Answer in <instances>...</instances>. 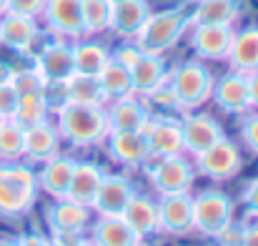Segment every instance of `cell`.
<instances>
[{
    "label": "cell",
    "mask_w": 258,
    "mask_h": 246,
    "mask_svg": "<svg viewBox=\"0 0 258 246\" xmlns=\"http://www.w3.org/2000/svg\"><path fill=\"white\" fill-rule=\"evenodd\" d=\"M76 164H78L76 159L60 156V154L48 159V161H43V168L35 173L38 188H43L53 199H66L71 178H73V171H76Z\"/></svg>",
    "instance_id": "obj_21"
},
{
    "label": "cell",
    "mask_w": 258,
    "mask_h": 246,
    "mask_svg": "<svg viewBox=\"0 0 258 246\" xmlns=\"http://www.w3.org/2000/svg\"><path fill=\"white\" fill-rule=\"evenodd\" d=\"M146 173L151 186L161 196L171 193H188L196 181V168L193 164L180 154V156H163V159H148L146 161Z\"/></svg>",
    "instance_id": "obj_5"
},
{
    "label": "cell",
    "mask_w": 258,
    "mask_h": 246,
    "mask_svg": "<svg viewBox=\"0 0 258 246\" xmlns=\"http://www.w3.org/2000/svg\"><path fill=\"white\" fill-rule=\"evenodd\" d=\"M241 138H243L246 149L258 156V113H251V116L243 118V123H241Z\"/></svg>",
    "instance_id": "obj_37"
},
{
    "label": "cell",
    "mask_w": 258,
    "mask_h": 246,
    "mask_svg": "<svg viewBox=\"0 0 258 246\" xmlns=\"http://www.w3.org/2000/svg\"><path fill=\"white\" fill-rule=\"evenodd\" d=\"M233 221V201L223 191H201L193 199V231L216 239Z\"/></svg>",
    "instance_id": "obj_6"
},
{
    "label": "cell",
    "mask_w": 258,
    "mask_h": 246,
    "mask_svg": "<svg viewBox=\"0 0 258 246\" xmlns=\"http://www.w3.org/2000/svg\"><path fill=\"white\" fill-rule=\"evenodd\" d=\"M168 81V63L161 56L143 53L141 61L131 68V85L136 95H151Z\"/></svg>",
    "instance_id": "obj_22"
},
{
    "label": "cell",
    "mask_w": 258,
    "mask_h": 246,
    "mask_svg": "<svg viewBox=\"0 0 258 246\" xmlns=\"http://www.w3.org/2000/svg\"><path fill=\"white\" fill-rule=\"evenodd\" d=\"M136 196V186L120 176V173H105L100 181V188L90 204V209L98 216H120L128 206V201Z\"/></svg>",
    "instance_id": "obj_11"
},
{
    "label": "cell",
    "mask_w": 258,
    "mask_h": 246,
    "mask_svg": "<svg viewBox=\"0 0 258 246\" xmlns=\"http://www.w3.org/2000/svg\"><path fill=\"white\" fill-rule=\"evenodd\" d=\"M231 40L233 25H193L190 33V48L206 61H226Z\"/></svg>",
    "instance_id": "obj_17"
},
{
    "label": "cell",
    "mask_w": 258,
    "mask_h": 246,
    "mask_svg": "<svg viewBox=\"0 0 258 246\" xmlns=\"http://www.w3.org/2000/svg\"><path fill=\"white\" fill-rule=\"evenodd\" d=\"M76 246H95V244H93L90 239H86V236H81V239H78V244H76Z\"/></svg>",
    "instance_id": "obj_47"
},
{
    "label": "cell",
    "mask_w": 258,
    "mask_h": 246,
    "mask_svg": "<svg viewBox=\"0 0 258 246\" xmlns=\"http://www.w3.org/2000/svg\"><path fill=\"white\" fill-rule=\"evenodd\" d=\"M243 246H258V224L243 226Z\"/></svg>",
    "instance_id": "obj_44"
},
{
    "label": "cell",
    "mask_w": 258,
    "mask_h": 246,
    "mask_svg": "<svg viewBox=\"0 0 258 246\" xmlns=\"http://www.w3.org/2000/svg\"><path fill=\"white\" fill-rule=\"evenodd\" d=\"M38 38L35 18L18 15V13H3L0 15V43L13 51H30L33 40Z\"/></svg>",
    "instance_id": "obj_23"
},
{
    "label": "cell",
    "mask_w": 258,
    "mask_h": 246,
    "mask_svg": "<svg viewBox=\"0 0 258 246\" xmlns=\"http://www.w3.org/2000/svg\"><path fill=\"white\" fill-rule=\"evenodd\" d=\"M45 221L50 234H86L90 224V209L81 206L71 199H55L53 206L45 211Z\"/></svg>",
    "instance_id": "obj_16"
},
{
    "label": "cell",
    "mask_w": 258,
    "mask_h": 246,
    "mask_svg": "<svg viewBox=\"0 0 258 246\" xmlns=\"http://www.w3.org/2000/svg\"><path fill=\"white\" fill-rule=\"evenodd\" d=\"M103 176H105V171L98 164H93V161H78L66 199H71V201H76V204L90 209V204H93V199H95V193H98V188H100Z\"/></svg>",
    "instance_id": "obj_26"
},
{
    "label": "cell",
    "mask_w": 258,
    "mask_h": 246,
    "mask_svg": "<svg viewBox=\"0 0 258 246\" xmlns=\"http://www.w3.org/2000/svg\"><path fill=\"white\" fill-rule=\"evenodd\" d=\"M18 241H20V246H50V239L43 236V234H38V231H28Z\"/></svg>",
    "instance_id": "obj_42"
},
{
    "label": "cell",
    "mask_w": 258,
    "mask_h": 246,
    "mask_svg": "<svg viewBox=\"0 0 258 246\" xmlns=\"http://www.w3.org/2000/svg\"><path fill=\"white\" fill-rule=\"evenodd\" d=\"M188 25H190V15H185V10H180V8L151 13L146 25L136 35V45L143 53L163 56L168 48H173L178 43V38L185 33Z\"/></svg>",
    "instance_id": "obj_4"
},
{
    "label": "cell",
    "mask_w": 258,
    "mask_h": 246,
    "mask_svg": "<svg viewBox=\"0 0 258 246\" xmlns=\"http://www.w3.org/2000/svg\"><path fill=\"white\" fill-rule=\"evenodd\" d=\"M58 133L76 149L100 146L108 138V116L103 106L63 103L58 108Z\"/></svg>",
    "instance_id": "obj_1"
},
{
    "label": "cell",
    "mask_w": 258,
    "mask_h": 246,
    "mask_svg": "<svg viewBox=\"0 0 258 246\" xmlns=\"http://www.w3.org/2000/svg\"><path fill=\"white\" fill-rule=\"evenodd\" d=\"M43 8H45V0H8V10L5 13L38 18V15H43Z\"/></svg>",
    "instance_id": "obj_38"
},
{
    "label": "cell",
    "mask_w": 258,
    "mask_h": 246,
    "mask_svg": "<svg viewBox=\"0 0 258 246\" xmlns=\"http://www.w3.org/2000/svg\"><path fill=\"white\" fill-rule=\"evenodd\" d=\"M100 85L105 90V98L108 101H118V98H125V95H133V85H131V71L118 63L113 56L110 61L105 63V68L100 71Z\"/></svg>",
    "instance_id": "obj_32"
},
{
    "label": "cell",
    "mask_w": 258,
    "mask_h": 246,
    "mask_svg": "<svg viewBox=\"0 0 258 246\" xmlns=\"http://www.w3.org/2000/svg\"><path fill=\"white\" fill-rule=\"evenodd\" d=\"M43 18L48 28L63 38H81L86 35L81 0H45Z\"/></svg>",
    "instance_id": "obj_15"
},
{
    "label": "cell",
    "mask_w": 258,
    "mask_h": 246,
    "mask_svg": "<svg viewBox=\"0 0 258 246\" xmlns=\"http://www.w3.org/2000/svg\"><path fill=\"white\" fill-rule=\"evenodd\" d=\"M18 108V90L13 88L10 81H0V118L10 121Z\"/></svg>",
    "instance_id": "obj_36"
},
{
    "label": "cell",
    "mask_w": 258,
    "mask_h": 246,
    "mask_svg": "<svg viewBox=\"0 0 258 246\" xmlns=\"http://www.w3.org/2000/svg\"><path fill=\"white\" fill-rule=\"evenodd\" d=\"M218 246H243V224H228L218 236H216Z\"/></svg>",
    "instance_id": "obj_40"
},
{
    "label": "cell",
    "mask_w": 258,
    "mask_h": 246,
    "mask_svg": "<svg viewBox=\"0 0 258 246\" xmlns=\"http://www.w3.org/2000/svg\"><path fill=\"white\" fill-rule=\"evenodd\" d=\"M0 121H3V118H0Z\"/></svg>",
    "instance_id": "obj_52"
},
{
    "label": "cell",
    "mask_w": 258,
    "mask_h": 246,
    "mask_svg": "<svg viewBox=\"0 0 258 246\" xmlns=\"http://www.w3.org/2000/svg\"><path fill=\"white\" fill-rule=\"evenodd\" d=\"M108 3H110V5H118V3H123V0H108Z\"/></svg>",
    "instance_id": "obj_49"
},
{
    "label": "cell",
    "mask_w": 258,
    "mask_h": 246,
    "mask_svg": "<svg viewBox=\"0 0 258 246\" xmlns=\"http://www.w3.org/2000/svg\"><path fill=\"white\" fill-rule=\"evenodd\" d=\"M158 229L171 236H188L193 231V196L171 193L158 201Z\"/></svg>",
    "instance_id": "obj_9"
},
{
    "label": "cell",
    "mask_w": 258,
    "mask_h": 246,
    "mask_svg": "<svg viewBox=\"0 0 258 246\" xmlns=\"http://www.w3.org/2000/svg\"><path fill=\"white\" fill-rule=\"evenodd\" d=\"M211 98L216 101V106L223 113L231 116H246L251 111V98H248V81L246 73L231 71L226 76H221L218 81H213Z\"/></svg>",
    "instance_id": "obj_12"
},
{
    "label": "cell",
    "mask_w": 258,
    "mask_h": 246,
    "mask_svg": "<svg viewBox=\"0 0 258 246\" xmlns=\"http://www.w3.org/2000/svg\"><path fill=\"white\" fill-rule=\"evenodd\" d=\"M10 83L18 90V95L20 93H38V90H45V85H48L43 81V76L35 71V66L33 68H23V71H13L10 73Z\"/></svg>",
    "instance_id": "obj_35"
},
{
    "label": "cell",
    "mask_w": 258,
    "mask_h": 246,
    "mask_svg": "<svg viewBox=\"0 0 258 246\" xmlns=\"http://www.w3.org/2000/svg\"><path fill=\"white\" fill-rule=\"evenodd\" d=\"M58 151H60L58 126H53L50 121H40V123L25 128V151H23V159H28L33 164H43V161L58 156Z\"/></svg>",
    "instance_id": "obj_19"
},
{
    "label": "cell",
    "mask_w": 258,
    "mask_h": 246,
    "mask_svg": "<svg viewBox=\"0 0 258 246\" xmlns=\"http://www.w3.org/2000/svg\"><path fill=\"white\" fill-rule=\"evenodd\" d=\"M35 71L43 76V81L48 85H63L76 73V68H73V45H68L63 40L48 43L35 56Z\"/></svg>",
    "instance_id": "obj_13"
},
{
    "label": "cell",
    "mask_w": 258,
    "mask_h": 246,
    "mask_svg": "<svg viewBox=\"0 0 258 246\" xmlns=\"http://www.w3.org/2000/svg\"><path fill=\"white\" fill-rule=\"evenodd\" d=\"M193 159H196V171L211 181H228L243 166L238 146L228 138H221L218 143H213L211 149H206L203 154H198Z\"/></svg>",
    "instance_id": "obj_7"
},
{
    "label": "cell",
    "mask_w": 258,
    "mask_h": 246,
    "mask_svg": "<svg viewBox=\"0 0 258 246\" xmlns=\"http://www.w3.org/2000/svg\"><path fill=\"white\" fill-rule=\"evenodd\" d=\"M241 201H243V206H246L248 214L258 216V178L246 183V188L241 191Z\"/></svg>",
    "instance_id": "obj_41"
},
{
    "label": "cell",
    "mask_w": 258,
    "mask_h": 246,
    "mask_svg": "<svg viewBox=\"0 0 258 246\" xmlns=\"http://www.w3.org/2000/svg\"><path fill=\"white\" fill-rule=\"evenodd\" d=\"M25 151V128L20 123L0 121V159L3 161H20Z\"/></svg>",
    "instance_id": "obj_33"
},
{
    "label": "cell",
    "mask_w": 258,
    "mask_h": 246,
    "mask_svg": "<svg viewBox=\"0 0 258 246\" xmlns=\"http://www.w3.org/2000/svg\"><path fill=\"white\" fill-rule=\"evenodd\" d=\"M108 61H110V51L100 43L86 40L73 45V68L81 76H100Z\"/></svg>",
    "instance_id": "obj_30"
},
{
    "label": "cell",
    "mask_w": 258,
    "mask_h": 246,
    "mask_svg": "<svg viewBox=\"0 0 258 246\" xmlns=\"http://www.w3.org/2000/svg\"><path fill=\"white\" fill-rule=\"evenodd\" d=\"M95 246H138L143 239L125 224L123 216H98L90 231Z\"/></svg>",
    "instance_id": "obj_25"
},
{
    "label": "cell",
    "mask_w": 258,
    "mask_h": 246,
    "mask_svg": "<svg viewBox=\"0 0 258 246\" xmlns=\"http://www.w3.org/2000/svg\"><path fill=\"white\" fill-rule=\"evenodd\" d=\"M226 61L238 73H253L258 71V25H248L241 33H233L231 48Z\"/></svg>",
    "instance_id": "obj_24"
},
{
    "label": "cell",
    "mask_w": 258,
    "mask_h": 246,
    "mask_svg": "<svg viewBox=\"0 0 258 246\" xmlns=\"http://www.w3.org/2000/svg\"><path fill=\"white\" fill-rule=\"evenodd\" d=\"M105 116H108V133H113V131H143L148 118H151V111L133 93V95L113 101V106L105 111Z\"/></svg>",
    "instance_id": "obj_18"
},
{
    "label": "cell",
    "mask_w": 258,
    "mask_h": 246,
    "mask_svg": "<svg viewBox=\"0 0 258 246\" xmlns=\"http://www.w3.org/2000/svg\"><path fill=\"white\" fill-rule=\"evenodd\" d=\"M148 18H151L148 0H123L118 5H110L108 30L118 33L120 38H136Z\"/></svg>",
    "instance_id": "obj_20"
},
{
    "label": "cell",
    "mask_w": 258,
    "mask_h": 246,
    "mask_svg": "<svg viewBox=\"0 0 258 246\" xmlns=\"http://www.w3.org/2000/svg\"><path fill=\"white\" fill-rule=\"evenodd\" d=\"M81 13H83L86 35H98V33L108 30V23H110V3L108 0H81Z\"/></svg>",
    "instance_id": "obj_34"
},
{
    "label": "cell",
    "mask_w": 258,
    "mask_h": 246,
    "mask_svg": "<svg viewBox=\"0 0 258 246\" xmlns=\"http://www.w3.org/2000/svg\"><path fill=\"white\" fill-rule=\"evenodd\" d=\"M110 56H113V58H115L118 63H123V66H125V68L131 71V68H133V66H136V63L141 61L143 51H141V48H138L136 43H125V45H120L118 51H113Z\"/></svg>",
    "instance_id": "obj_39"
},
{
    "label": "cell",
    "mask_w": 258,
    "mask_h": 246,
    "mask_svg": "<svg viewBox=\"0 0 258 246\" xmlns=\"http://www.w3.org/2000/svg\"><path fill=\"white\" fill-rule=\"evenodd\" d=\"M138 246H143V241H141V244H138Z\"/></svg>",
    "instance_id": "obj_51"
},
{
    "label": "cell",
    "mask_w": 258,
    "mask_h": 246,
    "mask_svg": "<svg viewBox=\"0 0 258 246\" xmlns=\"http://www.w3.org/2000/svg\"><path fill=\"white\" fill-rule=\"evenodd\" d=\"M248 81V98H251V108H258V71L246 76Z\"/></svg>",
    "instance_id": "obj_43"
},
{
    "label": "cell",
    "mask_w": 258,
    "mask_h": 246,
    "mask_svg": "<svg viewBox=\"0 0 258 246\" xmlns=\"http://www.w3.org/2000/svg\"><path fill=\"white\" fill-rule=\"evenodd\" d=\"M50 246H60V244H55V241H53V239H50Z\"/></svg>",
    "instance_id": "obj_50"
},
{
    "label": "cell",
    "mask_w": 258,
    "mask_h": 246,
    "mask_svg": "<svg viewBox=\"0 0 258 246\" xmlns=\"http://www.w3.org/2000/svg\"><path fill=\"white\" fill-rule=\"evenodd\" d=\"M38 181L28 166L18 161L0 164V214L3 216H20L28 214L35 204Z\"/></svg>",
    "instance_id": "obj_2"
},
{
    "label": "cell",
    "mask_w": 258,
    "mask_h": 246,
    "mask_svg": "<svg viewBox=\"0 0 258 246\" xmlns=\"http://www.w3.org/2000/svg\"><path fill=\"white\" fill-rule=\"evenodd\" d=\"M180 133H183V151L190 154V156H198L206 149H211L213 143H218L221 138H226V133H223L218 121H213L206 113H196L193 116L190 111L180 121Z\"/></svg>",
    "instance_id": "obj_10"
},
{
    "label": "cell",
    "mask_w": 258,
    "mask_h": 246,
    "mask_svg": "<svg viewBox=\"0 0 258 246\" xmlns=\"http://www.w3.org/2000/svg\"><path fill=\"white\" fill-rule=\"evenodd\" d=\"M146 141L151 159H163V156H180L183 151V133H180V121L171 116H151L146 128Z\"/></svg>",
    "instance_id": "obj_8"
},
{
    "label": "cell",
    "mask_w": 258,
    "mask_h": 246,
    "mask_svg": "<svg viewBox=\"0 0 258 246\" xmlns=\"http://www.w3.org/2000/svg\"><path fill=\"white\" fill-rule=\"evenodd\" d=\"M66 88V101L68 103H83V106H105V90L100 85L98 76H81L73 73L63 83Z\"/></svg>",
    "instance_id": "obj_29"
},
{
    "label": "cell",
    "mask_w": 258,
    "mask_h": 246,
    "mask_svg": "<svg viewBox=\"0 0 258 246\" xmlns=\"http://www.w3.org/2000/svg\"><path fill=\"white\" fill-rule=\"evenodd\" d=\"M120 216L125 219V224H128L141 239L153 236V234L161 231V229H158V204H156L153 199L143 196V193H136V196L128 201V206H125V211H123Z\"/></svg>",
    "instance_id": "obj_27"
},
{
    "label": "cell",
    "mask_w": 258,
    "mask_h": 246,
    "mask_svg": "<svg viewBox=\"0 0 258 246\" xmlns=\"http://www.w3.org/2000/svg\"><path fill=\"white\" fill-rule=\"evenodd\" d=\"M10 73L13 71H8L5 66H0V81H10Z\"/></svg>",
    "instance_id": "obj_45"
},
{
    "label": "cell",
    "mask_w": 258,
    "mask_h": 246,
    "mask_svg": "<svg viewBox=\"0 0 258 246\" xmlns=\"http://www.w3.org/2000/svg\"><path fill=\"white\" fill-rule=\"evenodd\" d=\"M0 246H20L18 239H0Z\"/></svg>",
    "instance_id": "obj_46"
},
{
    "label": "cell",
    "mask_w": 258,
    "mask_h": 246,
    "mask_svg": "<svg viewBox=\"0 0 258 246\" xmlns=\"http://www.w3.org/2000/svg\"><path fill=\"white\" fill-rule=\"evenodd\" d=\"M5 10H8V0H0V15H3Z\"/></svg>",
    "instance_id": "obj_48"
},
{
    "label": "cell",
    "mask_w": 258,
    "mask_h": 246,
    "mask_svg": "<svg viewBox=\"0 0 258 246\" xmlns=\"http://www.w3.org/2000/svg\"><path fill=\"white\" fill-rule=\"evenodd\" d=\"M238 15V0H198L190 15V25H233Z\"/></svg>",
    "instance_id": "obj_28"
},
{
    "label": "cell",
    "mask_w": 258,
    "mask_h": 246,
    "mask_svg": "<svg viewBox=\"0 0 258 246\" xmlns=\"http://www.w3.org/2000/svg\"><path fill=\"white\" fill-rule=\"evenodd\" d=\"M108 154L113 161L128 166V168H143L151 159L148 141L143 131H113L108 133Z\"/></svg>",
    "instance_id": "obj_14"
},
{
    "label": "cell",
    "mask_w": 258,
    "mask_h": 246,
    "mask_svg": "<svg viewBox=\"0 0 258 246\" xmlns=\"http://www.w3.org/2000/svg\"><path fill=\"white\" fill-rule=\"evenodd\" d=\"M168 88H171L173 98L178 111H193L201 108L213 90V76L211 71L198 63V61H185L180 66H175L173 71H168Z\"/></svg>",
    "instance_id": "obj_3"
},
{
    "label": "cell",
    "mask_w": 258,
    "mask_h": 246,
    "mask_svg": "<svg viewBox=\"0 0 258 246\" xmlns=\"http://www.w3.org/2000/svg\"><path fill=\"white\" fill-rule=\"evenodd\" d=\"M48 113H50V101H48L45 90L20 93V95H18V108H15L13 121L20 123L23 128H30V126L40 123V121H48Z\"/></svg>",
    "instance_id": "obj_31"
}]
</instances>
